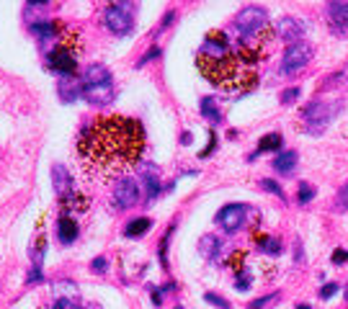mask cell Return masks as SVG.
I'll return each mask as SVG.
<instances>
[{"mask_svg": "<svg viewBox=\"0 0 348 309\" xmlns=\"http://www.w3.org/2000/svg\"><path fill=\"white\" fill-rule=\"evenodd\" d=\"M144 152V129L137 119L103 116L85 127L77 137V163L83 175L106 186L127 175Z\"/></svg>", "mask_w": 348, "mask_h": 309, "instance_id": "6da1fadb", "label": "cell"}, {"mask_svg": "<svg viewBox=\"0 0 348 309\" xmlns=\"http://www.w3.org/2000/svg\"><path fill=\"white\" fill-rule=\"evenodd\" d=\"M196 67L207 80L227 93H250L258 85L255 62H250L224 31H209L196 52Z\"/></svg>", "mask_w": 348, "mask_h": 309, "instance_id": "7a4b0ae2", "label": "cell"}, {"mask_svg": "<svg viewBox=\"0 0 348 309\" xmlns=\"http://www.w3.org/2000/svg\"><path fill=\"white\" fill-rule=\"evenodd\" d=\"M54 47L47 49V67L60 75V77H75L77 75V52L83 42L77 31L62 21H57V34H54Z\"/></svg>", "mask_w": 348, "mask_h": 309, "instance_id": "3957f363", "label": "cell"}, {"mask_svg": "<svg viewBox=\"0 0 348 309\" xmlns=\"http://www.w3.org/2000/svg\"><path fill=\"white\" fill-rule=\"evenodd\" d=\"M338 106L335 103H325V101H312L307 103L304 111H302V121L307 124V129L312 134H320L328 124H330V116Z\"/></svg>", "mask_w": 348, "mask_h": 309, "instance_id": "277c9868", "label": "cell"}, {"mask_svg": "<svg viewBox=\"0 0 348 309\" xmlns=\"http://www.w3.org/2000/svg\"><path fill=\"white\" fill-rule=\"evenodd\" d=\"M309 57H312V47H309V44H302V42L292 44V47L284 52L281 72H284V75H294L297 70H302V67L309 62Z\"/></svg>", "mask_w": 348, "mask_h": 309, "instance_id": "5b68a950", "label": "cell"}, {"mask_svg": "<svg viewBox=\"0 0 348 309\" xmlns=\"http://www.w3.org/2000/svg\"><path fill=\"white\" fill-rule=\"evenodd\" d=\"M250 209L245 204H227L224 209H219L217 214V224L224 229V232H238L243 224H245V214Z\"/></svg>", "mask_w": 348, "mask_h": 309, "instance_id": "8992f818", "label": "cell"}, {"mask_svg": "<svg viewBox=\"0 0 348 309\" xmlns=\"http://www.w3.org/2000/svg\"><path fill=\"white\" fill-rule=\"evenodd\" d=\"M139 201V191L132 178H119L113 186V204L116 209H132Z\"/></svg>", "mask_w": 348, "mask_h": 309, "instance_id": "52a82bcc", "label": "cell"}, {"mask_svg": "<svg viewBox=\"0 0 348 309\" xmlns=\"http://www.w3.org/2000/svg\"><path fill=\"white\" fill-rule=\"evenodd\" d=\"M103 21H106V26H108L113 34H129V31H132V23H134L132 11H129L127 6H111V8L106 11Z\"/></svg>", "mask_w": 348, "mask_h": 309, "instance_id": "ba28073f", "label": "cell"}, {"mask_svg": "<svg viewBox=\"0 0 348 309\" xmlns=\"http://www.w3.org/2000/svg\"><path fill=\"white\" fill-rule=\"evenodd\" d=\"M88 206H91L88 196H83V193L75 191V188H70L67 193H62V196H60V209H62V214H67V217H72V219L80 217V214H85Z\"/></svg>", "mask_w": 348, "mask_h": 309, "instance_id": "9c48e42d", "label": "cell"}, {"mask_svg": "<svg viewBox=\"0 0 348 309\" xmlns=\"http://www.w3.org/2000/svg\"><path fill=\"white\" fill-rule=\"evenodd\" d=\"M268 23V16L263 8L258 6H250V8H243L238 16H235V28L238 31H250V28H258V26H266Z\"/></svg>", "mask_w": 348, "mask_h": 309, "instance_id": "30bf717a", "label": "cell"}, {"mask_svg": "<svg viewBox=\"0 0 348 309\" xmlns=\"http://www.w3.org/2000/svg\"><path fill=\"white\" fill-rule=\"evenodd\" d=\"M276 36H281L284 42H289V44H297L299 39H302V34H304V23L302 21H297V18H292V16H281L279 21H276Z\"/></svg>", "mask_w": 348, "mask_h": 309, "instance_id": "8fae6325", "label": "cell"}, {"mask_svg": "<svg viewBox=\"0 0 348 309\" xmlns=\"http://www.w3.org/2000/svg\"><path fill=\"white\" fill-rule=\"evenodd\" d=\"M328 21L338 34H348V0H328Z\"/></svg>", "mask_w": 348, "mask_h": 309, "instance_id": "7c38bea8", "label": "cell"}, {"mask_svg": "<svg viewBox=\"0 0 348 309\" xmlns=\"http://www.w3.org/2000/svg\"><path fill=\"white\" fill-rule=\"evenodd\" d=\"M83 98L93 106H106L113 101V85L101 83V85H83Z\"/></svg>", "mask_w": 348, "mask_h": 309, "instance_id": "4fadbf2b", "label": "cell"}, {"mask_svg": "<svg viewBox=\"0 0 348 309\" xmlns=\"http://www.w3.org/2000/svg\"><path fill=\"white\" fill-rule=\"evenodd\" d=\"M77 232H80L77 219H72V217H67V214H62V217L57 219V237H60L62 245H72L75 237H77Z\"/></svg>", "mask_w": 348, "mask_h": 309, "instance_id": "5bb4252c", "label": "cell"}, {"mask_svg": "<svg viewBox=\"0 0 348 309\" xmlns=\"http://www.w3.org/2000/svg\"><path fill=\"white\" fill-rule=\"evenodd\" d=\"M142 183H144V191H147V201H155L160 196V178L155 173L152 165H142Z\"/></svg>", "mask_w": 348, "mask_h": 309, "instance_id": "9a60e30c", "label": "cell"}, {"mask_svg": "<svg viewBox=\"0 0 348 309\" xmlns=\"http://www.w3.org/2000/svg\"><path fill=\"white\" fill-rule=\"evenodd\" d=\"M101 83H111L108 70L103 65H88L80 77V85H101Z\"/></svg>", "mask_w": 348, "mask_h": 309, "instance_id": "2e32d148", "label": "cell"}, {"mask_svg": "<svg viewBox=\"0 0 348 309\" xmlns=\"http://www.w3.org/2000/svg\"><path fill=\"white\" fill-rule=\"evenodd\" d=\"M294 168H297V152H294V149H286V152H279V154H276V160H274V170H276V173L289 175Z\"/></svg>", "mask_w": 348, "mask_h": 309, "instance_id": "e0dca14e", "label": "cell"}, {"mask_svg": "<svg viewBox=\"0 0 348 309\" xmlns=\"http://www.w3.org/2000/svg\"><path fill=\"white\" fill-rule=\"evenodd\" d=\"M52 180H54V188H57L60 196L72 188V180H70V175H67V170L62 165H52Z\"/></svg>", "mask_w": 348, "mask_h": 309, "instance_id": "ac0fdd59", "label": "cell"}, {"mask_svg": "<svg viewBox=\"0 0 348 309\" xmlns=\"http://www.w3.org/2000/svg\"><path fill=\"white\" fill-rule=\"evenodd\" d=\"M152 227V219H147V217H139V219H134V222H129L127 224V229H124V237H132V240H137V237H142L144 232Z\"/></svg>", "mask_w": 348, "mask_h": 309, "instance_id": "d6986e66", "label": "cell"}, {"mask_svg": "<svg viewBox=\"0 0 348 309\" xmlns=\"http://www.w3.org/2000/svg\"><path fill=\"white\" fill-rule=\"evenodd\" d=\"M271 149H281V134L274 132V134H266L260 142H258V149L250 154V158H258L260 152H271Z\"/></svg>", "mask_w": 348, "mask_h": 309, "instance_id": "ffe728a7", "label": "cell"}, {"mask_svg": "<svg viewBox=\"0 0 348 309\" xmlns=\"http://www.w3.org/2000/svg\"><path fill=\"white\" fill-rule=\"evenodd\" d=\"M201 113L207 116V119H209L212 124H219V121H222V113H219V108H217V103H214L212 96L201 98Z\"/></svg>", "mask_w": 348, "mask_h": 309, "instance_id": "44dd1931", "label": "cell"}, {"mask_svg": "<svg viewBox=\"0 0 348 309\" xmlns=\"http://www.w3.org/2000/svg\"><path fill=\"white\" fill-rule=\"evenodd\" d=\"M258 248L268 255H281V242L279 237H271V235H260L258 237Z\"/></svg>", "mask_w": 348, "mask_h": 309, "instance_id": "7402d4cb", "label": "cell"}, {"mask_svg": "<svg viewBox=\"0 0 348 309\" xmlns=\"http://www.w3.org/2000/svg\"><path fill=\"white\" fill-rule=\"evenodd\" d=\"M199 248H201V253H204L207 258H217V253H219V240H217L214 235H204L201 242H199Z\"/></svg>", "mask_w": 348, "mask_h": 309, "instance_id": "603a6c76", "label": "cell"}, {"mask_svg": "<svg viewBox=\"0 0 348 309\" xmlns=\"http://www.w3.org/2000/svg\"><path fill=\"white\" fill-rule=\"evenodd\" d=\"M72 83H75V77H62V85H60V96H62V101H72L75 93H83V90H75Z\"/></svg>", "mask_w": 348, "mask_h": 309, "instance_id": "cb8c5ba5", "label": "cell"}, {"mask_svg": "<svg viewBox=\"0 0 348 309\" xmlns=\"http://www.w3.org/2000/svg\"><path fill=\"white\" fill-rule=\"evenodd\" d=\"M173 232H176V224H170V227H168L165 237H163V245H160V263H163V268H168V245H170Z\"/></svg>", "mask_w": 348, "mask_h": 309, "instance_id": "d4e9b609", "label": "cell"}, {"mask_svg": "<svg viewBox=\"0 0 348 309\" xmlns=\"http://www.w3.org/2000/svg\"><path fill=\"white\" fill-rule=\"evenodd\" d=\"M312 199H315V186L299 183V196H297V201H299V204H309Z\"/></svg>", "mask_w": 348, "mask_h": 309, "instance_id": "484cf974", "label": "cell"}, {"mask_svg": "<svg viewBox=\"0 0 348 309\" xmlns=\"http://www.w3.org/2000/svg\"><path fill=\"white\" fill-rule=\"evenodd\" d=\"M52 309H80V301H77V299H70V296H60V299L54 301Z\"/></svg>", "mask_w": 348, "mask_h": 309, "instance_id": "4316f807", "label": "cell"}, {"mask_svg": "<svg viewBox=\"0 0 348 309\" xmlns=\"http://www.w3.org/2000/svg\"><path fill=\"white\" fill-rule=\"evenodd\" d=\"M274 299H279V291H274V294H268V296H260V299L250 301V306H248V309H263V306H268Z\"/></svg>", "mask_w": 348, "mask_h": 309, "instance_id": "83f0119b", "label": "cell"}, {"mask_svg": "<svg viewBox=\"0 0 348 309\" xmlns=\"http://www.w3.org/2000/svg\"><path fill=\"white\" fill-rule=\"evenodd\" d=\"M204 299L209 301V304H214V306H219V309H229V304L222 299V296H217V294H212V291H207L204 294Z\"/></svg>", "mask_w": 348, "mask_h": 309, "instance_id": "f1b7e54d", "label": "cell"}, {"mask_svg": "<svg viewBox=\"0 0 348 309\" xmlns=\"http://www.w3.org/2000/svg\"><path fill=\"white\" fill-rule=\"evenodd\" d=\"M160 54H163V52H160V47H152V49H150V52H147V54H144V57H142V59L137 62V67H142V65H147V62H152V59H158Z\"/></svg>", "mask_w": 348, "mask_h": 309, "instance_id": "f546056e", "label": "cell"}, {"mask_svg": "<svg viewBox=\"0 0 348 309\" xmlns=\"http://www.w3.org/2000/svg\"><path fill=\"white\" fill-rule=\"evenodd\" d=\"M91 270H93V273H106V270H108L106 258H96V260L91 263Z\"/></svg>", "mask_w": 348, "mask_h": 309, "instance_id": "4dcf8cb0", "label": "cell"}, {"mask_svg": "<svg viewBox=\"0 0 348 309\" xmlns=\"http://www.w3.org/2000/svg\"><path fill=\"white\" fill-rule=\"evenodd\" d=\"M297 98H299V88H289V90H284V93H281V103H286V106H289V103H294Z\"/></svg>", "mask_w": 348, "mask_h": 309, "instance_id": "1f68e13d", "label": "cell"}, {"mask_svg": "<svg viewBox=\"0 0 348 309\" xmlns=\"http://www.w3.org/2000/svg\"><path fill=\"white\" fill-rule=\"evenodd\" d=\"M260 186H263L266 191H271V193H276V196H281V199H284V191H281V186H279L276 180H263Z\"/></svg>", "mask_w": 348, "mask_h": 309, "instance_id": "d6a6232c", "label": "cell"}, {"mask_svg": "<svg viewBox=\"0 0 348 309\" xmlns=\"http://www.w3.org/2000/svg\"><path fill=\"white\" fill-rule=\"evenodd\" d=\"M335 291H338V286H335V284H328V286H323V289H320V296H323V299H330Z\"/></svg>", "mask_w": 348, "mask_h": 309, "instance_id": "836d02e7", "label": "cell"}, {"mask_svg": "<svg viewBox=\"0 0 348 309\" xmlns=\"http://www.w3.org/2000/svg\"><path fill=\"white\" fill-rule=\"evenodd\" d=\"M345 260H348V253H345V250H335V253H333V263H335V265H343Z\"/></svg>", "mask_w": 348, "mask_h": 309, "instance_id": "e575fe53", "label": "cell"}, {"mask_svg": "<svg viewBox=\"0 0 348 309\" xmlns=\"http://www.w3.org/2000/svg\"><path fill=\"white\" fill-rule=\"evenodd\" d=\"M173 21H176V11H168V13H165V18H163V23H160V31H163V28H168Z\"/></svg>", "mask_w": 348, "mask_h": 309, "instance_id": "d590c367", "label": "cell"}, {"mask_svg": "<svg viewBox=\"0 0 348 309\" xmlns=\"http://www.w3.org/2000/svg\"><path fill=\"white\" fill-rule=\"evenodd\" d=\"M294 255H297V260H302V242L297 240V245H294Z\"/></svg>", "mask_w": 348, "mask_h": 309, "instance_id": "8d00e7d4", "label": "cell"}, {"mask_svg": "<svg viewBox=\"0 0 348 309\" xmlns=\"http://www.w3.org/2000/svg\"><path fill=\"white\" fill-rule=\"evenodd\" d=\"M343 206H348V186L343 188Z\"/></svg>", "mask_w": 348, "mask_h": 309, "instance_id": "74e56055", "label": "cell"}, {"mask_svg": "<svg viewBox=\"0 0 348 309\" xmlns=\"http://www.w3.org/2000/svg\"><path fill=\"white\" fill-rule=\"evenodd\" d=\"M181 142H183V144H188V142H191V134H188V132H183V137H181Z\"/></svg>", "mask_w": 348, "mask_h": 309, "instance_id": "f35d334b", "label": "cell"}, {"mask_svg": "<svg viewBox=\"0 0 348 309\" xmlns=\"http://www.w3.org/2000/svg\"><path fill=\"white\" fill-rule=\"evenodd\" d=\"M297 309H309V306H307V304H299V306H297Z\"/></svg>", "mask_w": 348, "mask_h": 309, "instance_id": "ab89813d", "label": "cell"}, {"mask_svg": "<svg viewBox=\"0 0 348 309\" xmlns=\"http://www.w3.org/2000/svg\"><path fill=\"white\" fill-rule=\"evenodd\" d=\"M31 3H47V0H31Z\"/></svg>", "mask_w": 348, "mask_h": 309, "instance_id": "60d3db41", "label": "cell"}, {"mask_svg": "<svg viewBox=\"0 0 348 309\" xmlns=\"http://www.w3.org/2000/svg\"><path fill=\"white\" fill-rule=\"evenodd\" d=\"M345 299H348V286H345Z\"/></svg>", "mask_w": 348, "mask_h": 309, "instance_id": "b9f144b4", "label": "cell"}]
</instances>
